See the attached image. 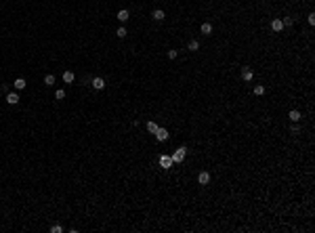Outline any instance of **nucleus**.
<instances>
[{
  "label": "nucleus",
  "instance_id": "12",
  "mask_svg": "<svg viewBox=\"0 0 315 233\" xmlns=\"http://www.w3.org/2000/svg\"><path fill=\"white\" fill-rule=\"evenodd\" d=\"M25 86H27V82H25L23 78H17V80H15V88H17V90H23Z\"/></svg>",
  "mask_w": 315,
  "mask_h": 233
},
{
  "label": "nucleus",
  "instance_id": "4",
  "mask_svg": "<svg viewBox=\"0 0 315 233\" xmlns=\"http://www.w3.org/2000/svg\"><path fill=\"white\" fill-rule=\"evenodd\" d=\"M19 101H21V99H19V94H17V93H9V94H6V103H9V105H17Z\"/></svg>",
  "mask_w": 315,
  "mask_h": 233
},
{
  "label": "nucleus",
  "instance_id": "6",
  "mask_svg": "<svg viewBox=\"0 0 315 233\" xmlns=\"http://www.w3.org/2000/svg\"><path fill=\"white\" fill-rule=\"evenodd\" d=\"M164 17H166V15H164L162 9H155V11L151 13V19H153V21H164Z\"/></svg>",
  "mask_w": 315,
  "mask_h": 233
},
{
  "label": "nucleus",
  "instance_id": "7",
  "mask_svg": "<svg viewBox=\"0 0 315 233\" xmlns=\"http://www.w3.org/2000/svg\"><path fill=\"white\" fill-rule=\"evenodd\" d=\"M198 183H200V185H208V183H210V175H208V172H200V175H198Z\"/></svg>",
  "mask_w": 315,
  "mask_h": 233
},
{
  "label": "nucleus",
  "instance_id": "18",
  "mask_svg": "<svg viewBox=\"0 0 315 233\" xmlns=\"http://www.w3.org/2000/svg\"><path fill=\"white\" fill-rule=\"evenodd\" d=\"M55 99H57V101H61V99H65V90H63V88H59V90H55Z\"/></svg>",
  "mask_w": 315,
  "mask_h": 233
},
{
  "label": "nucleus",
  "instance_id": "1",
  "mask_svg": "<svg viewBox=\"0 0 315 233\" xmlns=\"http://www.w3.org/2000/svg\"><path fill=\"white\" fill-rule=\"evenodd\" d=\"M185 155H187V149H185V147H179V149H176L170 158H172V162H183V160H185Z\"/></svg>",
  "mask_w": 315,
  "mask_h": 233
},
{
  "label": "nucleus",
  "instance_id": "9",
  "mask_svg": "<svg viewBox=\"0 0 315 233\" xmlns=\"http://www.w3.org/2000/svg\"><path fill=\"white\" fill-rule=\"evenodd\" d=\"M252 76H254V71L250 70V67H244V70H242V78H244L246 82H250V80H252Z\"/></svg>",
  "mask_w": 315,
  "mask_h": 233
},
{
  "label": "nucleus",
  "instance_id": "11",
  "mask_svg": "<svg viewBox=\"0 0 315 233\" xmlns=\"http://www.w3.org/2000/svg\"><path fill=\"white\" fill-rule=\"evenodd\" d=\"M288 118H290L292 122H298V120H301L303 116H301V111H298V109H292L290 114H288Z\"/></svg>",
  "mask_w": 315,
  "mask_h": 233
},
{
  "label": "nucleus",
  "instance_id": "21",
  "mask_svg": "<svg viewBox=\"0 0 315 233\" xmlns=\"http://www.w3.org/2000/svg\"><path fill=\"white\" fill-rule=\"evenodd\" d=\"M61 231H63L61 225H53V227H50V233H61Z\"/></svg>",
  "mask_w": 315,
  "mask_h": 233
},
{
  "label": "nucleus",
  "instance_id": "8",
  "mask_svg": "<svg viewBox=\"0 0 315 233\" xmlns=\"http://www.w3.org/2000/svg\"><path fill=\"white\" fill-rule=\"evenodd\" d=\"M271 30H273V32H281V30H284L281 19H273V21H271Z\"/></svg>",
  "mask_w": 315,
  "mask_h": 233
},
{
  "label": "nucleus",
  "instance_id": "20",
  "mask_svg": "<svg viewBox=\"0 0 315 233\" xmlns=\"http://www.w3.org/2000/svg\"><path fill=\"white\" fill-rule=\"evenodd\" d=\"M281 23H284V27H290V25L294 23V19H290V17H286V19H281Z\"/></svg>",
  "mask_w": 315,
  "mask_h": 233
},
{
  "label": "nucleus",
  "instance_id": "19",
  "mask_svg": "<svg viewBox=\"0 0 315 233\" xmlns=\"http://www.w3.org/2000/svg\"><path fill=\"white\" fill-rule=\"evenodd\" d=\"M116 34H118V38H124V36L128 34V32H126V27H118V32H116Z\"/></svg>",
  "mask_w": 315,
  "mask_h": 233
},
{
  "label": "nucleus",
  "instance_id": "13",
  "mask_svg": "<svg viewBox=\"0 0 315 233\" xmlns=\"http://www.w3.org/2000/svg\"><path fill=\"white\" fill-rule=\"evenodd\" d=\"M118 21H122V23H124V21H128V11H124V9H122V11H118Z\"/></svg>",
  "mask_w": 315,
  "mask_h": 233
},
{
  "label": "nucleus",
  "instance_id": "17",
  "mask_svg": "<svg viewBox=\"0 0 315 233\" xmlns=\"http://www.w3.org/2000/svg\"><path fill=\"white\" fill-rule=\"evenodd\" d=\"M44 84H46V86H53V84H55V76H50V74L44 76Z\"/></svg>",
  "mask_w": 315,
  "mask_h": 233
},
{
  "label": "nucleus",
  "instance_id": "24",
  "mask_svg": "<svg viewBox=\"0 0 315 233\" xmlns=\"http://www.w3.org/2000/svg\"><path fill=\"white\" fill-rule=\"evenodd\" d=\"M176 55H179L176 50H168V59H176Z\"/></svg>",
  "mask_w": 315,
  "mask_h": 233
},
{
  "label": "nucleus",
  "instance_id": "14",
  "mask_svg": "<svg viewBox=\"0 0 315 233\" xmlns=\"http://www.w3.org/2000/svg\"><path fill=\"white\" fill-rule=\"evenodd\" d=\"M202 34L210 36V34H212V25H210V23H202Z\"/></svg>",
  "mask_w": 315,
  "mask_h": 233
},
{
  "label": "nucleus",
  "instance_id": "3",
  "mask_svg": "<svg viewBox=\"0 0 315 233\" xmlns=\"http://www.w3.org/2000/svg\"><path fill=\"white\" fill-rule=\"evenodd\" d=\"M155 139L160 141V143H162V141H166V139H168V130L158 126V130H155Z\"/></svg>",
  "mask_w": 315,
  "mask_h": 233
},
{
  "label": "nucleus",
  "instance_id": "10",
  "mask_svg": "<svg viewBox=\"0 0 315 233\" xmlns=\"http://www.w3.org/2000/svg\"><path fill=\"white\" fill-rule=\"evenodd\" d=\"M74 80H76L74 71H63V82H65V84H71Z\"/></svg>",
  "mask_w": 315,
  "mask_h": 233
},
{
  "label": "nucleus",
  "instance_id": "5",
  "mask_svg": "<svg viewBox=\"0 0 315 233\" xmlns=\"http://www.w3.org/2000/svg\"><path fill=\"white\" fill-rule=\"evenodd\" d=\"M93 88H95V90H103V88H105V80H103V78H93Z\"/></svg>",
  "mask_w": 315,
  "mask_h": 233
},
{
  "label": "nucleus",
  "instance_id": "22",
  "mask_svg": "<svg viewBox=\"0 0 315 233\" xmlns=\"http://www.w3.org/2000/svg\"><path fill=\"white\" fill-rule=\"evenodd\" d=\"M263 93H265V86H260V84L254 86V94H263Z\"/></svg>",
  "mask_w": 315,
  "mask_h": 233
},
{
  "label": "nucleus",
  "instance_id": "23",
  "mask_svg": "<svg viewBox=\"0 0 315 233\" xmlns=\"http://www.w3.org/2000/svg\"><path fill=\"white\" fill-rule=\"evenodd\" d=\"M307 21L311 25H315V13H309V17H307Z\"/></svg>",
  "mask_w": 315,
  "mask_h": 233
},
{
  "label": "nucleus",
  "instance_id": "2",
  "mask_svg": "<svg viewBox=\"0 0 315 233\" xmlns=\"http://www.w3.org/2000/svg\"><path fill=\"white\" fill-rule=\"evenodd\" d=\"M172 164H175V162H172V158H170V155H160V166H162V168H166V170H168Z\"/></svg>",
  "mask_w": 315,
  "mask_h": 233
},
{
  "label": "nucleus",
  "instance_id": "15",
  "mask_svg": "<svg viewBox=\"0 0 315 233\" xmlns=\"http://www.w3.org/2000/svg\"><path fill=\"white\" fill-rule=\"evenodd\" d=\"M145 126H147V130H149L151 135H155V130H158V124H155V122H151V120H149V122H147Z\"/></svg>",
  "mask_w": 315,
  "mask_h": 233
},
{
  "label": "nucleus",
  "instance_id": "16",
  "mask_svg": "<svg viewBox=\"0 0 315 233\" xmlns=\"http://www.w3.org/2000/svg\"><path fill=\"white\" fill-rule=\"evenodd\" d=\"M198 48H200V42H198V40H191V42L187 44V50H198Z\"/></svg>",
  "mask_w": 315,
  "mask_h": 233
}]
</instances>
